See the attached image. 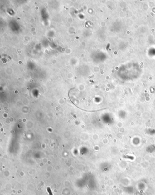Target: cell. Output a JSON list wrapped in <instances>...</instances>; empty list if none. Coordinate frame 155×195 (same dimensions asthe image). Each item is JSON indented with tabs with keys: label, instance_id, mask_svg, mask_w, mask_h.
Returning a JSON list of instances; mask_svg holds the SVG:
<instances>
[{
	"label": "cell",
	"instance_id": "6da1fadb",
	"mask_svg": "<svg viewBox=\"0 0 155 195\" xmlns=\"http://www.w3.org/2000/svg\"><path fill=\"white\" fill-rule=\"evenodd\" d=\"M47 191H48L49 194V195H53L52 192H51V189L50 188H47Z\"/></svg>",
	"mask_w": 155,
	"mask_h": 195
}]
</instances>
